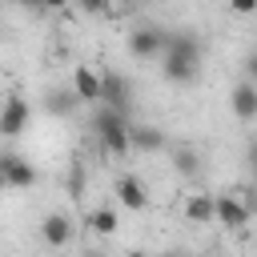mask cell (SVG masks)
I'll return each mask as SVG.
<instances>
[{
	"mask_svg": "<svg viewBox=\"0 0 257 257\" xmlns=\"http://www.w3.org/2000/svg\"><path fill=\"white\" fill-rule=\"evenodd\" d=\"M128 128H133V116H124V112H116V108H108V104H92V137H96V145H100L108 157L120 161V157L133 153Z\"/></svg>",
	"mask_w": 257,
	"mask_h": 257,
	"instance_id": "obj_1",
	"label": "cell"
},
{
	"mask_svg": "<svg viewBox=\"0 0 257 257\" xmlns=\"http://www.w3.org/2000/svg\"><path fill=\"white\" fill-rule=\"evenodd\" d=\"M165 44H169V28H161V24H145V28L128 32V56H137V60L165 56Z\"/></svg>",
	"mask_w": 257,
	"mask_h": 257,
	"instance_id": "obj_2",
	"label": "cell"
},
{
	"mask_svg": "<svg viewBox=\"0 0 257 257\" xmlns=\"http://www.w3.org/2000/svg\"><path fill=\"white\" fill-rule=\"evenodd\" d=\"M100 84H104L100 104H108V108H116V112L133 116V84H128L124 76H116V72H104V76H100Z\"/></svg>",
	"mask_w": 257,
	"mask_h": 257,
	"instance_id": "obj_3",
	"label": "cell"
},
{
	"mask_svg": "<svg viewBox=\"0 0 257 257\" xmlns=\"http://www.w3.org/2000/svg\"><path fill=\"white\" fill-rule=\"evenodd\" d=\"M213 209H217V221L225 225V229H245L249 225V205H245V197H237V193H221V197H213Z\"/></svg>",
	"mask_w": 257,
	"mask_h": 257,
	"instance_id": "obj_4",
	"label": "cell"
},
{
	"mask_svg": "<svg viewBox=\"0 0 257 257\" xmlns=\"http://www.w3.org/2000/svg\"><path fill=\"white\" fill-rule=\"evenodd\" d=\"M28 116H32L28 100H24V96H8L4 108H0V133H4V137H20L24 124H28Z\"/></svg>",
	"mask_w": 257,
	"mask_h": 257,
	"instance_id": "obj_5",
	"label": "cell"
},
{
	"mask_svg": "<svg viewBox=\"0 0 257 257\" xmlns=\"http://www.w3.org/2000/svg\"><path fill=\"white\" fill-rule=\"evenodd\" d=\"M116 201H120L128 213H141V209L149 205V189H145V181H141V177H133V173L116 177Z\"/></svg>",
	"mask_w": 257,
	"mask_h": 257,
	"instance_id": "obj_6",
	"label": "cell"
},
{
	"mask_svg": "<svg viewBox=\"0 0 257 257\" xmlns=\"http://www.w3.org/2000/svg\"><path fill=\"white\" fill-rule=\"evenodd\" d=\"M0 173H4L8 189H28V185H36V169H32L24 157H16V153H4V157H0Z\"/></svg>",
	"mask_w": 257,
	"mask_h": 257,
	"instance_id": "obj_7",
	"label": "cell"
},
{
	"mask_svg": "<svg viewBox=\"0 0 257 257\" xmlns=\"http://www.w3.org/2000/svg\"><path fill=\"white\" fill-rule=\"evenodd\" d=\"M40 237H44L52 249H64V245L72 241V217H68V213H48V217L40 221Z\"/></svg>",
	"mask_w": 257,
	"mask_h": 257,
	"instance_id": "obj_8",
	"label": "cell"
},
{
	"mask_svg": "<svg viewBox=\"0 0 257 257\" xmlns=\"http://www.w3.org/2000/svg\"><path fill=\"white\" fill-rule=\"evenodd\" d=\"M72 92H76L84 104H100L104 84H100V76H96L88 64H76V72H72Z\"/></svg>",
	"mask_w": 257,
	"mask_h": 257,
	"instance_id": "obj_9",
	"label": "cell"
},
{
	"mask_svg": "<svg viewBox=\"0 0 257 257\" xmlns=\"http://www.w3.org/2000/svg\"><path fill=\"white\" fill-rule=\"evenodd\" d=\"M197 68H201V64H193V60H185V56H173V52L161 56V72H165L169 84H193V80H197Z\"/></svg>",
	"mask_w": 257,
	"mask_h": 257,
	"instance_id": "obj_10",
	"label": "cell"
},
{
	"mask_svg": "<svg viewBox=\"0 0 257 257\" xmlns=\"http://www.w3.org/2000/svg\"><path fill=\"white\" fill-rule=\"evenodd\" d=\"M128 145H133V153H161L169 141H165V133L157 124H133L128 128Z\"/></svg>",
	"mask_w": 257,
	"mask_h": 257,
	"instance_id": "obj_11",
	"label": "cell"
},
{
	"mask_svg": "<svg viewBox=\"0 0 257 257\" xmlns=\"http://www.w3.org/2000/svg\"><path fill=\"white\" fill-rule=\"evenodd\" d=\"M229 104H233V116H237V120H257V84L241 80V84L233 88Z\"/></svg>",
	"mask_w": 257,
	"mask_h": 257,
	"instance_id": "obj_12",
	"label": "cell"
},
{
	"mask_svg": "<svg viewBox=\"0 0 257 257\" xmlns=\"http://www.w3.org/2000/svg\"><path fill=\"white\" fill-rule=\"evenodd\" d=\"M165 52H173V56H185V60H193V64H201V40L193 36V32H185V28H169V44H165Z\"/></svg>",
	"mask_w": 257,
	"mask_h": 257,
	"instance_id": "obj_13",
	"label": "cell"
},
{
	"mask_svg": "<svg viewBox=\"0 0 257 257\" xmlns=\"http://www.w3.org/2000/svg\"><path fill=\"white\" fill-rule=\"evenodd\" d=\"M185 217H189L193 225H213V221H217L213 197H209V193H193V197L185 201Z\"/></svg>",
	"mask_w": 257,
	"mask_h": 257,
	"instance_id": "obj_14",
	"label": "cell"
},
{
	"mask_svg": "<svg viewBox=\"0 0 257 257\" xmlns=\"http://www.w3.org/2000/svg\"><path fill=\"white\" fill-rule=\"evenodd\" d=\"M76 104H80V96H76V92H64V88H52L48 100H44V108H48L52 116H68Z\"/></svg>",
	"mask_w": 257,
	"mask_h": 257,
	"instance_id": "obj_15",
	"label": "cell"
},
{
	"mask_svg": "<svg viewBox=\"0 0 257 257\" xmlns=\"http://www.w3.org/2000/svg\"><path fill=\"white\" fill-rule=\"evenodd\" d=\"M88 229L100 233V237L116 233V213H112V209H92V213H88Z\"/></svg>",
	"mask_w": 257,
	"mask_h": 257,
	"instance_id": "obj_16",
	"label": "cell"
},
{
	"mask_svg": "<svg viewBox=\"0 0 257 257\" xmlns=\"http://www.w3.org/2000/svg\"><path fill=\"white\" fill-rule=\"evenodd\" d=\"M197 165H201V157H197L193 149H177V153H173V169H177V173L189 177V173H197Z\"/></svg>",
	"mask_w": 257,
	"mask_h": 257,
	"instance_id": "obj_17",
	"label": "cell"
},
{
	"mask_svg": "<svg viewBox=\"0 0 257 257\" xmlns=\"http://www.w3.org/2000/svg\"><path fill=\"white\" fill-rule=\"evenodd\" d=\"M84 16H100V12H108V0H72Z\"/></svg>",
	"mask_w": 257,
	"mask_h": 257,
	"instance_id": "obj_18",
	"label": "cell"
},
{
	"mask_svg": "<svg viewBox=\"0 0 257 257\" xmlns=\"http://www.w3.org/2000/svg\"><path fill=\"white\" fill-rule=\"evenodd\" d=\"M68 193H72V197H80V193H84V169H80V165H72V177H68Z\"/></svg>",
	"mask_w": 257,
	"mask_h": 257,
	"instance_id": "obj_19",
	"label": "cell"
},
{
	"mask_svg": "<svg viewBox=\"0 0 257 257\" xmlns=\"http://www.w3.org/2000/svg\"><path fill=\"white\" fill-rule=\"evenodd\" d=\"M229 8H233L237 16H253V12H257V0H229Z\"/></svg>",
	"mask_w": 257,
	"mask_h": 257,
	"instance_id": "obj_20",
	"label": "cell"
},
{
	"mask_svg": "<svg viewBox=\"0 0 257 257\" xmlns=\"http://www.w3.org/2000/svg\"><path fill=\"white\" fill-rule=\"evenodd\" d=\"M245 80H249V84H257V52H249V56H245Z\"/></svg>",
	"mask_w": 257,
	"mask_h": 257,
	"instance_id": "obj_21",
	"label": "cell"
},
{
	"mask_svg": "<svg viewBox=\"0 0 257 257\" xmlns=\"http://www.w3.org/2000/svg\"><path fill=\"white\" fill-rule=\"evenodd\" d=\"M16 8H24V12H48V4L44 0H12Z\"/></svg>",
	"mask_w": 257,
	"mask_h": 257,
	"instance_id": "obj_22",
	"label": "cell"
},
{
	"mask_svg": "<svg viewBox=\"0 0 257 257\" xmlns=\"http://www.w3.org/2000/svg\"><path fill=\"white\" fill-rule=\"evenodd\" d=\"M245 205H249V213H257V177H253V189H249V197H245Z\"/></svg>",
	"mask_w": 257,
	"mask_h": 257,
	"instance_id": "obj_23",
	"label": "cell"
},
{
	"mask_svg": "<svg viewBox=\"0 0 257 257\" xmlns=\"http://www.w3.org/2000/svg\"><path fill=\"white\" fill-rule=\"evenodd\" d=\"M245 157H249V169H253V173H257V141H253V145H249V153H245Z\"/></svg>",
	"mask_w": 257,
	"mask_h": 257,
	"instance_id": "obj_24",
	"label": "cell"
},
{
	"mask_svg": "<svg viewBox=\"0 0 257 257\" xmlns=\"http://www.w3.org/2000/svg\"><path fill=\"white\" fill-rule=\"evenodd\" d=\"M44 4H48V8H68L72 0H44Z\"/></svg>",
	"mask_w": 257,
	"mask_h": 257,
	"instance_id": "obj_25",
	"label": "cell"
},
{
	"mask_svg": "<svg viewBox=\"0 0 257 257\" xmlns=\"http://www.w3.org/2000/svg\"><path fill=\"white\" fill-rule=\"evenodd\" d=\"M124 257H149V253H145V249H128Z\"/></svg>",
	"mask_w": 257,
	"mask_h": 257,
	"instance_id": "obj_26",
	"label": "cell"
},
{
	"mask_svg": "<svg viewBox=\"0 0 257 257\" xmlns=\"http://www.w3.org/2000/svg\"><path fill=\"white\" fill-rule=\"evenodd\" d=\"M161 257H185V253H177V249H173V253H161Z\"/></svg>",
	"mask_w": 257,
	"mask_h": 257,
	"instance_id": "obj_27",
	"label": "cell"
},
{
	"mask_svg": "<svg viewBox=\"0 0 257 257\" xmlns=\"http://www.w3.org/2000/svg\"><path fill=\"white\" fill-rule=\"evenodd\" d=\"M0 189H8V181H4V173H0Z\"/></svg>",
	"mask_w": 257,
	"mask_h": 257,
	"instance_id": "obj_28",
	"label": "cell"
},
{
	"mask_svg": "<svg viewBox=\"0 0 257 257\" xmlns=\"http://www.w3.org/2000/svg\"><path fill=\"white\" fill-rule=\"evenodd\" d=\"M84 257H104V253H84Z\"/></svg>",
	"mask_w": 257,
	"mask_h": 257,
	"instance_id": "obj_29",
	"label": "cell"
},
{
	"mask_svg": "<svg viewBox=\"0 0 257 257\" xmlns=\"http://www.w3.org/2000/svg\"><path fill=\"white\" fill-rule=\"evenodd\" d=\"M137 4H153V0H137Z\"/></svg>",
	"mask_w": 257,
	"mask_h": 257,
	"instance_id": "obj_30",
	"label": "cell"
}]
</instances>
